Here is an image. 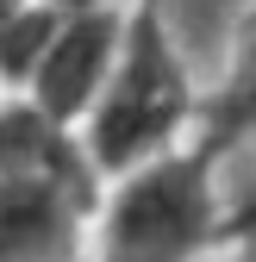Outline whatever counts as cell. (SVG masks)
<instances>
[{
  "label": "cell",
  "instance_id": "5b68a950",
  "mask_svg": "<svg viewBox=\"0 0 256 262\" xmlns=\"http://www.w3.org/2000/svg\"><path fill=\"white\" fill-rule=\"evenodd\" d=\"M194 150H206L212 162H225L231 150L256 144V7L231 25V56H225V75H219L200 94V113H194Z\"/></svg>",
  "mask_w": 256,
  "mask_h": 262
},
{
  "label": "cell",
  "instance_id": "52a82bcc",
  "mask_svg": "<svg viewBox=\"0 0 256 262\" xmlns=\"http://www.w3.org/2000/svg\"><path fill=\"white\" fill-rule=\"evenodd\" d=\"M231 262H256V225L231 231Z\"/></svg>",
  "mask_w": 256,
  "mask_h": 262
},
{
  "label": "cell",
  "instance_id": "8992f818",
  "mask_svg": "<svg viewBox=\"0 0 256 262\" xmlns=\"http://www.w3.org/2000/svg\"><path fill=\"white\" fill-rule=\"evenodd\" d=\"M50 31H56V13L44 7V0L0 25V100H13V94L31 81V69H38V56L50 44Z\"/></svg>",
  "mask_w": 256,
  "mask_h": 262
},
{
  "label": "cell",
  "instance_id": "277c9868",
  "mask_svg": "<svg viewBox=\"0 0 256 262\" xmlns=\"http://www.w3.org/2000/svg\"><path fill=\"white\" fill-rule=\"evenodd\" d=\"M100 193L44 181V175H0V262H88V225Z\"/></svg>",
  "mask_w": 256,
  "mask_h": 262
},
{
  "label": "cell",
  "instance_id": "3957f363",
  "mask_svg": "<svg viewBox=\"0 0 256 262\" xmlns=\"http://www.w3.org/2000/svg\"><path fill=\"white\" fill-rule=\"evenodd\" d=\"M125 13L132 7H94V13H56V31L38 56L31 81L13 94L31 113H44L50 125L75 131L88 119V106L100 100V88L119 62V44H125Z\"/></svg>",
  "mask_w": 256,
  "mask_h": 262
},
{
  "label": "cell",
  "instance_id": "ba28073f",
  "mask_svg": "<svg viewBox=\"0 0 256 262\" xmlns=\"http://www.w3.org/2000/svg\"><path fill=\"white\" fill-rule=\"evenodd\" d=\"M50 13H94V7H125V0H44Z\"/></svg>",
  "mask_w": 256,
  "mask_h": 262
},
{
  "label": "cell",
  "instance_id": "6da1fadb",
  "mask_svg": "<svg viewBox=\"0 0 256 262\" xmlns=\"http://www.w3.org/2000/svg\"><path fill=\"white\" fill-rule=\"evenodd\" d=\"M194 113H200L194 62L175 50V38L163 31L150 0H132L119 62H113V75L100 88V100L88 106V119L75 125L88 169L106 187L119 175L144 169V162L181 150L194 138Z\"/></svg>",
  "mask_w": 256,
  "mask_h": 262
},
{
  "label": "cell",
  "instance_id": "7a4b0ae2",
  "mask_svg": "<svg viewBox=\"0 0 256 262\" xmlns=\"http://www.w3.org/2000/svg\"><path fill=\"white\" fill-rule=\"evenodd\" d=\"M225 219L219 162L181 144L100 187L88 244L94 262H200L212 244H225Z\"/></svg>",
  "mask_w": 256,
  "mask_h": 262
},
{
  "label": "cell",
  "instance_id": "9c48e42d",
  "mask_svg": "<svg viewBox=\"0 0 256 262\" xmlns=\"http://www.w3.org/2000/svg\"><path fill=\"white\" fill-rule=\"evenodd\" d=\"M25 7H38V0H0V25H7V19H19Z\"/></svg>",
  "mask_w": 256,
  "mask_h": 262
}]
</instances>
